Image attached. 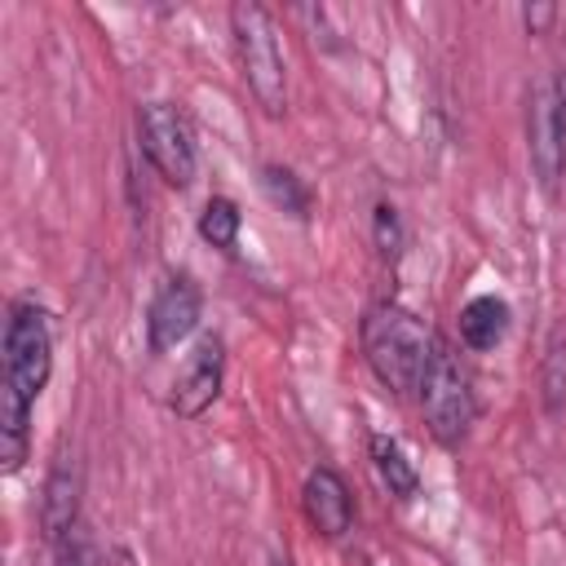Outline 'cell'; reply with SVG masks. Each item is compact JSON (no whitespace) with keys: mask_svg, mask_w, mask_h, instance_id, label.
I'll return each instance as SVG.
<instances>
[{"mask_svg":"<svg viewBox=\"0 0 566 566\" xmlns=\"http://www.w3.org/2000/svg\"><path fill=\"white\" fill-rule=\"evenodd\" d=\"M363 354L376 380L394 394H420L429 358H433V336L429 327L402 310V305H371L363 314Z\"/></svg>","mask_w":566,"mask_h":566,"instance_id":"6da1fadb","label":"cell"},{"mask_svg":"<svg viewBox=\"0 0 566 566\" xmlns=\"http://www.w3.org/2000/svg\"><path fill=\"white\" fill-rule=\"evenodd\" d=\"M230 27H234L239 66H243V80H248L256 106L270 119H279L287 111V66H283V53H279V35H274L270 13L256 0H239L230 9Z\"/></svg>","mask_w":566,"mask_h":566,"instance_id":"7a4b0ae2","label":"cell"},{"mask_svg":"<svg viewBox=\"0 0 566 566\" xmlns=\"http://www.w3.org/2000/svg\"><path fill=\"white\" fill-rule=\"evenodd\" d=\"M49 371H53L49 318L31 296H18L4 323V385L0 389H13L27 402H35L40 389L49 385Z\"/></svg>","mask_w":566,"mask_h":566,"instance_id":"3957f363","label":"cell"},{"mask_svg":"<svg viewBox=\"0 0 566 566\" xmlns=\"http://www.w3.org/2000/svg\"><path fill=\"white\" fill-rule=\"evenodd\" d=\"M420 407H424V420H429L433 438L447 442V447H455L473 424V411H478L473 380L442 340H433V358H429V371H424V385H420Z\"/></svg>","mask_w":566,"mask_h":566,"instance_id":"277c9868","label":"cell"},{"mask_svg":"<svg viewBox=\"0 0 566 566\" xmlns=\"http://www.w3.org/2000/svg\"><path fill=\"white\" fill-rule=\"evenodd\" d=\"M137 133H142L146 159L168 186L181 190L195 181V137H190L186 115L172 102H146L137 111Z\"/></svg>","mask_w":566,"mask_h":566,"instance_id":"5b68a950","label":"cell"},{"mask_svg":"<svg viewBox=\"0 0 566 566\" xmlns=\"http://www.w3.org/2000/svg\"><path fill=\"white\" fill-rule=\"evenodd\" d=\"M526 150H531V168H535L539 186L557 190V181L566 172V128L557 115L553 80H535L526 93Z\"/></svg>","mask_w":566,"mask_h":566,"instance_id":"8992f818","label":"cell"},{"mask_svg":"<svg viewBox=\"0 0 566 566\" xmlns=\"http://www.w3.org/2000/svg\"><path fill=\"white\" fill-rule=\"evenodd\" d=\"M199 305H203V301H199V287H195L186 274L168 279V283L155 292L150 310H146V345H150L155 354L177 349V345L195 332Z\"/></svg>","mask_w":566,"mask_h":566,"instance_id":"52a82bcc","label":"cell"},{"mask_svg":"<svg viewBox=\"0 0 566 566\" xmlns=\"http://www.w3.org/2000/svg\"><path fill=\"white\" fill-rule=\"evenodd\" d=\"M221 376H226V349H221L217 336H203L195 345V354L186 358L181 376L172 380V411L181 420L203 416L217 402V394H221Z\"/></svg>","mask_w":566,"mask_h":566,"instance_id":"ba28073f","label":"cell"},{"mask_svg":"<svg viewBox=\"0 0 566 566\" xmlns=\"http://www.w3.org/2000/svg\"><path fill=\"white\" fill-rule=\"evenodd\" d=\"M75 526H80V469L71 455H57L40 495V531L49 544H62Z\"/></svg>","mask_w":566,"mask_h":566,"instance_id":"9c48e42d","label":"cell"},{"mask_svg":"<svg viewBox=\"0 0 566 566\" xmlns=\"http://www.w3.org/2000/svg\"><path fill=\"white\" fill-rule=\"evenodd\" d=\"M301 500H305V517L314 522L318 535L336 539V535L349 531V522H354V495H349V486H345V478L336 469H314L305 478Z\"/></svg>","mask_w":566,"mask_h":566,"instance_id":"30bf717a","label":"cell"},{"mask_svg":"<svg viewBox=\"0 0 566 566\" xmlns=\"http://www.w3.org/2000/svg\"><path fill=\"white\" fill-rule=\"evenodd\" d=\"M509 332V305L500 296H473L464 310H460V340L469 349H495Z\"/></svg>","mask_w":566,"mask_h":566,"instance_id":"8fae6325","label":"cell"},{"mask_svg":"<svg viewBox=\"0 0 566 566\" xmlns=\"http://www.w3.org/2000/svg\"><path fill=\"white\" fill-rule=\"evenodd\" d=\"M371 464H376L380 482L389 486V495L411 500V495L420 491V473H416V464L402 455V447H398L389 433H371Z\"/></svg>","mask_w":566,"mask_h":566,"instance_id":"7c38bea8","label":"cell"},{"mask_svg":"<svg viewBox=\"0 0 566 566\" xmlns=\"http://www.w3.org/2000/svg\"><path fill=\"white\" fill-rule=\"evenodd\" d=\"M261 186H265L270 203L283 208L287 217H296V221L310 217V190L301 186V177H296L292 168H283V164H265V168H261Z\"/></svg>","mask_w":566,"mask_h":566,"instance_id":"4fadbf2b","label":"cell"},{"mask_svg":"<svg viewBox=\"0 0 566 566\" xmlns=\"http://www.w3.org/2000/svg\"><path fill=\"white\" fill-rule=\"evenodd\" d=\"M239 226H243V217H239L234 199H221V195H217V199H208L203 212H199V234H203V243H212V248H221V252L234 248Z\"/></svg>","mask_w":566,"mask_h":566,"instance_id":"5bb4252c","label":"cell"},{"mask_svg":"<svg viewBox=\"0 0 566 566\" xmlns=\"http://www.w3.org/2000/svg\"><path fill=\"white\" fill-rule=\"evenodd\" d=\"M544 402H548V411H562V402H566V327H557L553 340H548V358H544Z\"/></svg>","mask_w":566,"mask_h":566,"instance_id":"9a60e30c","label":"cell"},{"mask_svg":"<svg viewBox=\"0 0 566 566\" xmlns=\"http://www.w3.org/2000/svg\"><path fill=\"white\" fill-rule=\"evenodd\" d=\"M371 230H376V252H380L385 261H394V256L402 252V221H398V208H394V203H376Z\"/></svg>","mask_w":566,"mask_h":566,"instance_id":"2e32d148","label":"cell"},{"mask_svg":"<svg viewBox=\"0 0 566 566\" xmlns=\"http://www.w3.org/2000/svg\"><path fill=\"white\" fill-rule=\"evenodd\" d=\"M53 566H97V548L84 526H75L62 544H53Z\"/></svg>","mask_w":566,"mask_h":566,"instance_id":"e0dca14e","label":"cell"},{"mask_svg":"<svg viewBox=\"0 0 566 566\" xmlns=\"http://www.w3.org/2000/svg\"><path fill=\"white\" fill-rule=\"evenodd\" d=\"M553 18H557V9H553V4H526V9H522V22H526V31H531V35H539Z\"/></svg>","mask_w":566,"mask_h":566,"instance_id":"ac0fdd59","label":"cell"},{"mask_svg":"<svg viewBox=\"0 0 566 566\" xmlns=\"http://www.w3.org/2000/svg\"><path fill=\"white\" fill-rule=\"evenodd\" d=\"M553 97H557V115H562V128H566V71L553 75Z\"/></svg>","mask_w":566,"mask_h":566,"instance_id":"d6986e66","label":"cell"},{"mask_svg":"<svg viewBox=\"0 0 566 566\" xmlns=\"http://www.w3.org/2000/svg\"><path fill=\"white\" fill-rule=\"evenodd\" d=\"M270 566H292V562H287V557H274V562H270Z\"/></svg>","mask_w":566,"mask_h":566,"instance_id":"ffe728a7","label":"cell"}]
</instances>
